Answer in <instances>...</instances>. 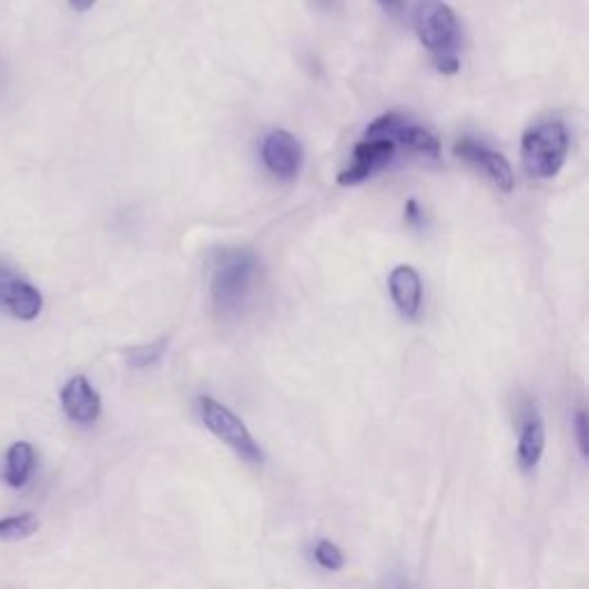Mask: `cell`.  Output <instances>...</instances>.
I'll return each instance as SVG.
<instances>
[{
  "label": "cell",
  "instance_id": "9c48e42d",
  "mask_svg": "<svg viewBox=\"0 0 589 589\" xmlns=\"http://www.w3.org/2000/svg\"><path fill=\"white\" fill-rule=\"evenodd\" d=\"M304 152L299 141L284 130L272 132L263 143V162L276 177H295L302 169Z\"/></svg>",
  "mask_w": 589,
  "mask_h": 589
},
{
  "label": "cell",
  "instance_id": "52a82bcc",
  "mask_svg": "<svg viewBox=\"0 0 589 589\" xmlns=\"http://www.w3.org/2000/svg\"><path fill=\"white\" fill-rule=\"evenodd\" d=\"M396 150L398 145L392 141H368L364 139L362 143L355 145L353 152V166H348L346 171L338 173V184H344V187H353V184L364 182L370 173L387 166L394 158H396Z\"/></svg>",
  "mask_w": 589,
  "mask_h": 589
},
{
  "label": "cell",
  "instance_id": "ffe728a7",
  "mask_svg": "<svg viewBox=\"0 0 589 589\" xmlns=\"http://www.w3.org/2000/svg\"><path fill=\"white\" fill-rule=\"evenodd\" d=\"M68 3H70L72 10H77V12H88L92 6L98 3V0H68Z\"/></svg>",
  "mask_w": 589,
  "mask_h": 589
},
{
  "label": "cell",
  "instance_id": "7c38bea8",
  "mask_svg": "<svg viewBox=\"0 0 589 589\" xmlns=\"http://www.w3.org/2000/svg\"><path fill=\"white\" fill-rule=\"evenodd\" d=\"M38 468V454L33 445L28 443H14L3 460V470H0V477L12 488H23L30 477H33Z\"/></svg>",
  "mask_w": 589,
  "mask_h": 589
},
{
  "label": "cell",
  "instance_id": "9a60e30c",
  "mask_svg": "<svg viewBox=\"0 0 589 589\" xmlns=\"http://www.w3.org/2000/svg\"><path fill=\"white\" fill-rule=\"evenodd\" d=\"M166 338H158V341H152V344H145V346H136L128 353V362L130 366L134 368H148V366H154L158 364L164 353H166Z\"/></svg>",
  "mask_w": 589,
  "mask_h": 589
},
{
  "label": "cell",
  "instance_id": "8fae6325",
  "mask_svg": "<svg viewBox=\"0 0 589 589\" xmlns=\"http://www.w3.org/2000/svg\"><path fill=\"white\" fill-rule=\"evenodd\" d=\"M389 293L398 312L406 318H417L422 308V278L415 267L398 265L389 274Z\"/></svg>",
  "mask_w": 589,
  "mask_h": 589
},
{
  "label": "cell",
  "instance_id": "4fadbf2b",
  "mask_svg": "<svg viewBox=\"0 0 589 589\" xmlns=\"http://www.w3.org/2000/svg\"><path fill=\"white\" fill-rule=\"evenodd\" d=\"M396 145L406 148L410 152H419L424 158L430 160H438L440 158V141L433 136L428 130L419 128V125H410L406 120V125H403L396 134Z\"/></svg>",
  "mask_w": 589,
  "mask_h": 589
},
{
  "label": "cell",
  "instance_id": "3957f363",
  "mask_svg": "<svg viewBox=\"0 0 589 589\" xmlns=\"http://www.w3.org/2000/svg\"><path fill=\"white\" fill-rule=\"evenodd\" d=\"M199 415L205 428L212 433L214 438H220L226 447H231L240 458L246 463L261 465L265 460L263 449L254 440L252 430L246 428V424L226 406H222L220 400H214L212 396H201L199 398Z\"/></svg>",
  "mask_w": 589,
  "mask_h": 589
},
{
  "label": "cell",
  "instance_id": "2e32d148",
  "mask_svg": "<svg viewBox=\"0 0 589 589\" xmlns=\"http://www.w3.org/2000/svg\"><path fill=\"white\" fill-rule=\"evenodd\" d=\"M314 557L318 567H323L325 571H341L346 567V555L344 550H341L336 544L327 541V539H321L314 548Z\"/></svg>",
  "mask_w": 589,
  "mask_h": 589
},
{
  "label": "cell",
  "instance_id": "ac0fdd59",
  "mask_svg": "<svg viewBox=\"0 0 589 589\" xmlns=\"http://www.w3.org/2000/svg\"><path fill=\"white\" fill-rule=\"evenodd\" d=\"M458 68H460V63H458V58H456V55L438 58V70H440L443 74H456Z\"/></svg>",
  "mask_w": 589,
  "mask_h": 589
},
{
  "label": "cell",
  "instance_id": "5bb4252c",
  "mask_svg": "<svg viewBox=\"0 0 589 589\" xmlns=\"http://www.w3.org/2000/svg\"><path fill=\"white\" fill-rule=\"evenodd\" d=\"M40 530V518L35 514H17L0 518V541H17L33 537Z\"/></svg>",
  "mask_w": 589,
  "mask_h": 589
},
{
  "label": "cell",
  "instance_id": "d6986e66",
  "mask_svg": "<svg viewBox=\"0 0 589 589\" xmlns=\"http://www.w3.org/2000/svg\"><path fill=\"white\" fill-rule=\"evenodd\" d=\"M406 220L413 226H419L422 224V210H419L417 201H413V199L406 203Z\"/></svg>",
  "mask_w": 589,
  "mask_h": 589
},
{
  "label": "cell",
  "instance_id": "44dd1931",
  "mask_svg": "<svg viewBox=\"0 0 589 589\" xmlns=\"http://www.w3.org/2000/svg\"><path fill=\"white\" fill-rule=\"evenodd\" d=\"M383 3H387V6H394V3H400V0H383Z\"/></svg>",
  "mask_w": 589,
  "mask_h": 589
},
{
  "label": "cell",
  "instance_id": "8992f818",
  "mask_svg": "<svg viewBox=\"0 0 589 589\" xmlns=\"http://www.w3.org/2000/svg\"><path fill=\"white\" fill-rule=\"evenodd\" d=\"M454 152H456V158H460L463 162H468V164L477 166L479 171H484L495 182V187L498 190H502V192L514 190V171L500 152H495V150H490V148H486L473 139L456 141Z\"/></svg>",
  "mask_w": 589,
  "mask_h": 589
},
{
  "label": "cell",
  "instance_id": "e0dca14e",
  "mask_svg": "<svg viewBox=\"0 0 589 589\" xmlns=\"http://www.w3.org/2000/svg\"><path fill=\"white\" fill-rule=\"evenodd\" d=\"M573 428H576V440H578L580 456L587 458L589 456V436H587V413L585 410H578Z\"/></svg>",
  "mask_w": 589,
  "mask_h": 589
},
{
  "label": "cell",
  "instance_id": "6da1fadb",
  "mask_svg": "<svg viewBox=\"0 0 589 589\" xmlns=\"http://www.w3.org/2000/svg\"><path fill=\"white\" fill-rule=\"evenodd\" d=\"M569 152V132L565 122L548 120L522 136V166L532 177L548 180L562 171Z\"/></svg>",
  "mask_w": 589,
  "mask_h": 589
},
{
  "label": "cell",
  "instance_id": "30bf717a",
  "mask_svg": "<svg viewBox=\"0 0 589 589\" xmlns=\"http://www.w3.org/2000/svg\"><path fill=\"white\" fill-rule=\"evenodd\" d=\"M546 449V426L535 406H530L522 415L520 438H518V465L522 473H532L541 463Z\"/></svg>",
  "mask_w": 589,
  "mask_h": 589
},
{
  "label": "cell",
  "instance_id": "5b68a950",
  "mask_svg": "<svg viewBox=\"0 0 589 589\" xmlns=\"http://www.w3.org/2000/svg\"><path fill=\"white\" fill-rule=\"evenodd\" d=\"M42 293L23 276L0 265V308L19 321H35L42 314Z\"/></svg>",
  "mask_w": 589,
  "mask_h": 589
},
{
  "label": "cell",
  "instance_id": "ba28073f",
  "mask_svg": "<svg viewBox=\"0 0 589 589\" xmlns=\"http://www.w3.org/2000/svg\"><path fill=\"white\" fill-rule=\"evenodd\" d=\"M60 406L74 424L81 426L95 424L102 415V398L83 376L68 380L63 392H60Z\"/></svg>",
  "mask_w": 589,
  "mask_h": 589
},
{
  "label": "cell",
  "instance_id": "7a4b0ae2",
  "mask_svg": "<svg viewBox=\"0 0 589 589\" xmlns=\"http://www.w3.org/2000/svg\"><path fill=\"white\" fill-rule=\"evenodd\" d=\"M258 263L250 252H229L214 270L212 297L222 314H233L252 295Z\"/></svg>",
  "mask_w": 589,
  "mask_h": 589
},
{
  "label": "cell",
  "instance_id": "277c9868",
  "mask_svg": "<svg viewBox=\"0 0 589 589\" xmlns=\"http://www.w3.org/2000/svg\"><path fill=\"white\" fill-rule=\"evenodd\" d=\"M417 35L422 44L440 58L454 55L451 49L458 42V21L454 10L443 0H419L415 14Z\"/></svg>",
  "mask_w": 589,
  "mask_h": 589
}]
</instances>
